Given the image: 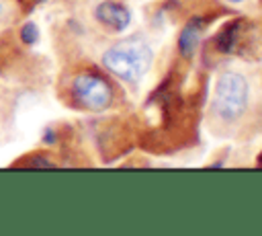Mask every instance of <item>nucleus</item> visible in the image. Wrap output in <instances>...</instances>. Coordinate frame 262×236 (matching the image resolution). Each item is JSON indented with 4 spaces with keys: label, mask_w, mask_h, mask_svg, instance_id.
I'll return each mask as SVG.
<instances>
[{
    "label": "nucleus",
    "mask_w": 262,
    "mask_h": 236,
    "mask_svg": "<svg viewBox=\"0 0 262 236\" xmlns=\"http://www.w3.org/2000/svg\"><path fill=\"white\" fill-rule=\"evenodd\" d=\"M149 62L151 51L141 39H123L102 55L104 68L127 82H139L147 72Z\"/></svg>",
    "instance_id": "nucleus-1"
},
{
    "label": "nucleus",
    "mask_w": 262,
    "mask_h": 236,
    "mask_svg": "<svg viewBox=\"0 0 262 236\" xmlns=\"http://www.w3.org/2000/svg\"><path fill=\"white\" fill-rule=\"evenodd\" d=\"M246 103H248V84L244 76L235 72L221 74L215 84V99H213L215 113L225 121H233L244 113Z\"/></svg>",
    "instance_id": "nucleus-2"
},
{
    "label": "nucleus",
    "mask_w": 262,
    "mask_h": 236,
    "mask_svg": "<svg viewBox=\"0 0 262 236\" xmlns=\"http://www.w3.org/2000/svg\"><path fill=\"white\" fill-rule=\"evenodd\" d=\"M72 92H74V99L90 111H102L113 101L111 84L102 76L90 74V72L76 76V80L72 84Z\"/></svg>",
    "instance_id": "nucleus-3"
},
{
    "label": "nucleus",
    "mask_w": 262,
    "mask_h": 236,
    "mask_svg": "<svg viewBox=\"0 0 262 236\" xmlns=\"http://www.w3.org/2000/svg\"><path fill=\"white\" fill-rule=\"evenodd\" d=\"M96 18L104 25V27H108V29H113V31H123V29H127V25H129V21H131V14H129V10L125 8V6H121V4H117V2H102V4H98V8H96Z\"/></svg>",
    "instance_id": "nucleus-4"
},
{
    "label": "nucleus",
    "mask_w": 262,
    "mask_h": 236,
    "mask_svg": "<svg viewBox=\"0 0 262 236\" xmlns=\"http://www.w3.org/2000/svg\"><path fill=\"white\" fill-rule=\"evenodd\" d=\"M201 29H203V23L199 18H192L180 33V39H178V49L184 57H190L199 45V37H201Z\"/></svg>",
    "instance_id": "nucleus-5"
},
{
    "label": "nucleus",
    "mask_w": 262,
    "mask_h": 236,
    "mask_svg": "<svg viewBox=\"0 0 262 236\" xmlns=\"http://www.w3.org/2000/svg\"><path fill=\"white\" fill-rule=\"evenodd\" d=\"M237 31H239V21H231L227 25L221 27V31L217 33L215 37V47L221 51V53H229L235 45V39H237Z\"/></svg>",
    "instance_id": "nucleus-6"
},
{
    "label": "nucleus",
    "mask_w": 262,
    "mask_h": 236,
    "mask_svg": "<svg viewBox=\"0 0 262 236\" xmlns=\"http://www.w3.org/2000/svg\"><path fill=\"white\" fill-rule=\"evenodd\" d=\"M20 37H23L25 43H35V41L39 39V29H37V25H35V23H25V27H23V31H20Z\"/></svg>",
    "instance_id": "nucleus-7"
},
{
    "label": "nucleus",
    "mask_w": 262,
    "mask_h": 236,
    "mask_svg": "<svg viewBox=\"0 0 262 236\" xmlns=\"http://www.w3.org/2000/svg\"><path fill=\"white\" fill-rule=\"evenodd\" d=\"M2 10H4V4H2V2H0V14H2Z\"/></svg>",
    "instance_id": "nucleus-8"
},
{
    "label": "nucleus",
    "mask_w": 262,
    "mask_h": 236,
    "mask_svg": "<svg viewBox=\"0 0 262 236\" xmlns=\"http://www.w3.org/2000/svg\"><path fill=\"white\" fill-rule=\"evenodd\" d=\"M229 2H242V0H229Z\"/></svg>",
    "instance_id": "nucleus-9"
}]
</instances>
